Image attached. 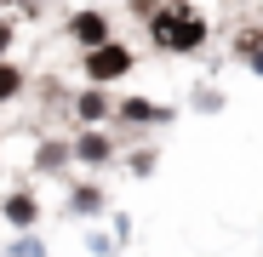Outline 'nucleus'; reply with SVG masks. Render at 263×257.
<instances>
[{
    "label": "nucleus",
    "instance_id": "20e7f679",
    "mask_svg": "<svg viewBox=\"0 0 263 257\" xmlns=\"http://www.w3.org/2000/svg\"><path fill=\"white\" fill-rule=\"evenodd\" d=\"M6 218H12V223H29V218H34V200H29V194L6 200Z\"/></svg>",
    "mask_w": 263,
    "mask_h": 257
},
{
    "label": "nucleus",
    "instance_id": "423d86ee",
    "mask_svg": "<svg viewBox=\"0 0 263 257\" xmlns=\"http://www.w3.org/2000/svg\"><path fill=\"white\" fill-rule=\"evenodd\" d=\"M126 120H160V109H155V103H143V97H138V103H126Z\"/></svg>",
    "mask_w": 263,
    "mask_h": 257
},
{
    "label": "nucleus",
    "instance_id": "39448f33",
    "mask_svg": "<svg viewBox=\"0 0 263 257\" xmlns=\"http://www.w3.org/2000/svg\"><path fill=\"white\" fill-rule=\"evenodd\" d=\"M80 154L92 160V166H103V160H109V143H103V137H80Z\"/></svg>",
    "mask_w": 263,
    "mask_h": 257
},
{
    "label": "nucleus",
    "instance_id": "1a4fd4ad",
    "mask_svg": "<svg viewBox=\"0 0 263 257\" xmlns=\"http://www.w3.org/2000/svg\"><path fill=\"white\" fill-rule=\"evenodd\" d=\"M12 46V23H0V52H6Z\"/></svg>",
    "mask_w": 263,
    "mask_h": 257
},
{
    "label": "nucleus",
    "instance_id": "7ed1b4c3",
    "mask_svg": "<svg viewBox=\"0 0 263 257\" xmlns=\"http://www.w3.org/2000/svg\"><path fill=\"white\" fill-rule=\"evenodd\" d=\"M74 34L86 40V46H98V40H109V23H103L98 12H80V17H74Z\"/></svg>",
    "mask_w": 263,
    "mask_h": 257
},
{
    "label": "nucleus",
    "instance_id": "6e6552de",
    "mask_svg": "<svg viewBox=\"0 0 263 257\" xmlns=\"http://www.w3.org/2000/svg\"><path fill=\"white\" fill-rule=\"evenodd\" d=\"M80 114H86V120H98V114H103V97H98V92H86V97H80Z\"/></svg>",
    "mask_w": 263,
    "mask_h": 257
},
{
    "label": "nucleus",
    "instance_id": "f257e3e1",
    "mask_svg": "<svg viewBox=\"0 0 263 257\" xmlns=\"http://www.w3.org/2000/svg\"><path fill=\"white\" fill-rule=\"evenodd\" d=\"M200 34H206V23H200L195 12H183V6H172V12L155 17V40H160V46H172V52L200 46Z\"/></svg>",
    "mask_w": 263,
    "mask_h": 257
},
{
    "label": "nucleus",
    "instance_id": "f03ea898",
    "mask_svg": "<svg viewBox=\"0 0 263 257\" xmlns=\"http://www.w3.org/2000/svg\"><path fill=\"white\" fill-rule=\"evenodd\" d=\"M126 69H132V52L126 46H109V40H98L92 57H86V74H92V80H120Z\"/></svg>",
    "mask_w": 263,
    "mask_h": 257
},
{
    "label": "nucleus",
    "instance_id": "0eeeda50",
    "mask_svg": "<svg viewBox=\"0 0 263 257\" xmlns=\"http://www.w3.org/2000/svg\"><path fill=\"white\" fill-rule=\"evenodd\" d=\"M17 86H23V80H17V69H12V63H0V97H12Z\"/></svg>",
    "mask_w": 263,
    "mask_h": 257
}]
</instances>
